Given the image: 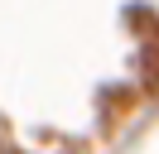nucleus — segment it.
Segmentation results:
<instances>
[]
</instances>
